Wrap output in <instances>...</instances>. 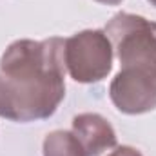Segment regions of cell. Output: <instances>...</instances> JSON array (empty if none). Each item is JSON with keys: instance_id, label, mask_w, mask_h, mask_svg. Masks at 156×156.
<instances>
[{"instance_id": "obj_5", "label": "cell", "mask_w": 156, "mask_h": 156, "mask_svg": "<svg viewBox=\"0 0 156 156\" xmlns=\"http://www.w3.org/2000/svg\"><path fill=\"white\" fill-rule=\"evenodd\" d=\"M85 156H100L116 147L113 125L98 113H82L73 118V131Z\"/></svg>"}, {"instance_id": "obj_9", "label": "cell", "mask_w": 156, "mask_h": 156, "mask_svg": "<svg viewBox=\"0 0 156 156\" xmlns=\"http://www.w3.org/2000/svg\"><path fill=\"white\" fill-rule=\"evenodd\" d=\"M147 2H149L151 5H154V7H156V0H147Z\"/></svg>"}, {"instance_id": "obj_6", "label": "cell", "mask_w": 156, "mask_h": 156, "mask_svg": "<svg viewBox=\"0 0 156 156\" xmlns=\"http://www.w3.org/2000/svg\"><path fill=\"white\" fill-rule=\"evenodd\" d=\"M44 156H85L76 136L69 131H53L44 138Z\"/></svg>"}, {"instance_id": "obj_3", "label": "cell", "mask_w": 156, "mask_h": 156, "mask_svg": "<svg viewBox=\"0 0 156 156\" xmlns=\"http://www.w3.org/2000/svg\"><path fill=\"white\" fill-rule=\"evenodd\" d=\"M113 44L104 29H83L64 42V64L80 83H96L113 69Z\"/></svg>"}, {"instance_id": "obj_1", "label": "cell", "mask_w": 156, "mask_h": 156, "mask_svg": "<svg viewBox=\"0 0 156 156\" xmlns=\"http://www.w3.org/2000/svg\"><path fill=\"white\" fill-rule=\"evenodd\" d=\"M66 38L15 40L0 58V118L37 122L53 116L66 96Z\"/></svg>"}, {"instance_id": "obj_4", "label": "cell", "mask_w": 156, "mask_h": 156, "mask_svg": "<svg viewBox=\"0 0 156 156\" xmlns=\"http://www.w3.org/2000/svg\"><path fill=\"white\" fill-rule=\"evenodd\" d=\"M109 96L120 113L144 115L156 109V71L122 67L109 85Z\"/></svg>"}, {"instance_id": "obj_2", "label": "cell", "mask_w": 156, "mask_h": 156, "mask_svg": "<svg viewBox=\"0 0 156 156\" xmlns=\"http://www.w3.org/2000/svg\"><path fill=\"white\" fill-rule=\"evenodd\" d=\"M120 67L156 71V22L133 13H116L105 26Z\"/></svg>"}, {"instance_id": "obj_8", "label": "cell", "mask_w": 156, "mask_h": 156, "mask_svg": "<svg viewBox=\"0 0 156 156\" xmlns=\"http://www.w3.org/2000/svg\"><path fill=\"white\" fill-rule=\"evenodd\" d=\"M94 2H100V4H105V5H118L123 0H94Z\"/></svg>"}, {"instance_id": "obj_7", "label": "cell", "mask_w": 156, "mask_h": 156, "mask_svg": "<svg viewBox=\"0 0 156 156\" xmlns=\"http://www.w3.org/2000/svg\"><path fill=\"white\" fill-rule=\"evenodd\" d=\"M107 156H144L138 149H134V147H129V145H122V147H116L111 154Z\"/></svg>"}]
</instances>
